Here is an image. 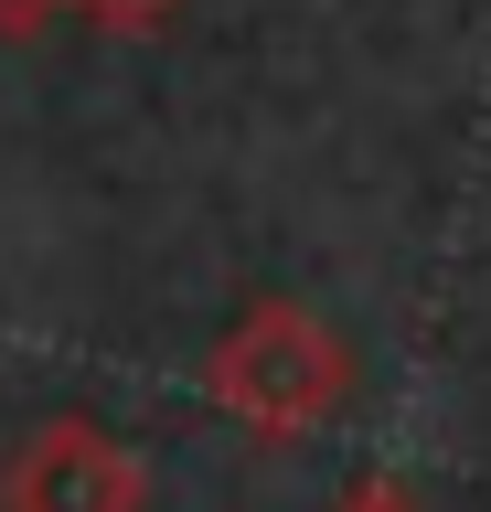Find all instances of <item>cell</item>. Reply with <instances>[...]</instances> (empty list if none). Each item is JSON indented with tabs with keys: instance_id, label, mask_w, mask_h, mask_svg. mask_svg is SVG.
I'll return each mask as SVG.
<instances>
[{
	"instance_id": "cell-1",
	"label": "cell",
	"mask_w": 491,
	"mask_h": 512,
	"mask_svg": "<svg viewBox=\"0 0 491 512\" xmlns=\"http://www.w3.org/2000/svg\"><path fill=\"white\" fill-rule=\"evenodd\" d=\"M203 395L246 438L299 448V438H321L331 416L353 406V342L310 299H257V310H235L225 342L203 352Z\"/></svg>"
},
{
	"instance_id": "cell-2",
	"label": "cell",
	"mask_w": 491,
	"mask_h": 512,
	"mask_svg": "<svg viewBox=\"0 0 491 512\" xmlns=\"http://www.w3.org/2000/svg\"><path fill=\"white\" fill-rule=\"evenodd\" d=\"M0 512H150V459L97 416H43L0 470Z\"/></svg>"
},
{
	"instance_id": "cell-3",
	"label": "cell",
	"mask_w": 491,
	"mask_h": 512,
	"mask_svg": "<svg viewBox=\"0 0 491 512\" xmlns=\"http://www.w3.org/2000/svg\"><path fill=\"white\" fill-rule=\"evenodd\" d=\"M75 22H97V32H118V43H150V32H171L182 22V0H65Z\"/></svg>"
},
{
	"instance_id": "cell-4",
	"label": "cell",
	"mask_w": 491,
	"mask_h": 512,
	"mask_svg": "<svg viewBox=\"0 0 491 512\" xmlns=\"http://www.w3.org/2000/svg\"><path fill=\"white\" fill-rule=\"evenodd\" d=\"M331 512H427V502H417V480H395V470H363L353 491H331Z\"/></svg>"
},
{
	"instance_id": "cell-5",
	"label": "cell",
	"mask_w": 491,
	"mask_h": 512,
	"mask_svg": "<svg viewBox=\"0 0 491 512\" xmlns=\"http://www.w3.org/2000/svg\"><path fill=\"white\" fill-rule=\"evenodd\" d=\"M54 11H65V0H0V32H43Z\"/></svg>"
}]
</instances>
